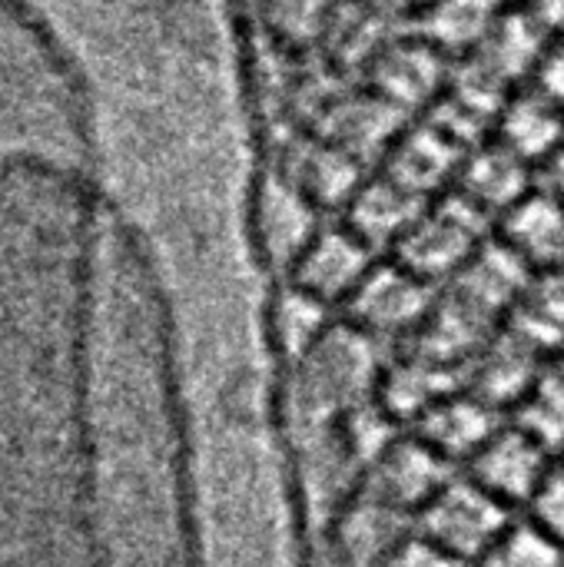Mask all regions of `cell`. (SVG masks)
I'll list each match as a JSON object with an SVG mask.
<instances>
[{
  "instance_id": "6da1fadb",
  "label": "cell",
  "mask_w": 564,
  "mask_h": 567,
  "mask_svg": "<svg viewBox=\"0 0 564 567\" xmlns=\"http://www.w3.org/2000/svg\"><path fill=\"white\" fill-rule=\"evenodd\" d=\"M0 567H173V422L143 249L90 173L0 153Z\"/></svg>"
},
{
  "instance_id": "7a4b0ae2",
  "label": "cell",
  "mask_w": 564,
  "mask_h": 567,
  "mask_svg": "<svg viewBox=\"0 0 564 567\" xmlns=\"http://www.w3.org/2000/svg\"><path fill=\"white\" fill-rule=\"evenodd\" d=\"M509 133H512V143L525 153L532 150H545L548 143L558 140V120L555 113L545 106V103H525V106H515L512 110V120H509Z\"/></svg>"
},
{
  "instance_id": "3957f363",
  "label": "cell",
  "mask_w": 564,
  "mask_h": 567,
  "mask_svg": "<svg viewBox=\"0 0 564 567\" xmlns=\"http://www.w3.org/2000/svg\"><path fill=\"white\" fill-rule=\"evenodd\" d=\"M482 20H485V7L479 0H449L435 27L445 33V40H469L485 27Z\"/></svg>"
},
{
  "instance_id": "277c9868",
  "label": "cell",
  "mask_w": 564,
  "mask_h": 567,
  "mask_svg": "<svg viewBox=\"0 0 564 567\" xmlns=\"http://www.w3.org/2000/svg\"><path fill=\"white\" fill-rule=\"evenodd\" d=\"M545 86L552 90L555 100H564V53H558V56L548 63V70H545Z\"/></svg>"
},
{
  "instance_id": "5b68a950",
  "label": "cell",
  "mask_w": 564,
  "mask_h": 567,
  "mask_svg": "<svg viewBox=\"0 0 564 567\" xmlns=\"http://www.w3.org/2000/svg\"><path fill=\"white\" fill-rule=\"evenodd\" d=\"M532 7H535V17L542 23H558V20H564V0H532Z\"/></svg>"
}]
</instances>
